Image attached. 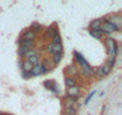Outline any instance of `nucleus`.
I'll return each mask as SVG.
<instances>
[{"label": "nucleus", "mask_w": 122, "mask_h": 115, "mask_svg": "<svg viewBox=\"0 0 122 115\" xmlns=\"http://www.w3.org/2000/svg\"><path fill=\"white\" fill-rule=\"evenodd\" d=\"M31 31H34L35 34H37V32H40L41 30H43V26L41 25V24H38L37 22H34L31 25H30V28H29Z\"/></svg>", "instance_id": "nucleus-13"}, {"label": "nucleus", "mask_w": 122, "mask_h": 115, "mask_svg": "<svg viewBox=\"0 0 122 115\" xmlns=\"http://www.w3.org/2000/svg\"><path fill=\"white\" fill-rule=\"evenodd\" d=\"M28 61H29L32 66H35V65H38V64H40V58H38V55L36 54V55H34V56L29 58Z\"/></svg>", "instance_id": "nucleus-20"}, {"label": "nucleus", "mask_w": 122, "mask_h": 115, "mask_svg": "<svg viewBox=\"0 0 122 115\" xmlns=\"http://www.w3.org/2000/svg\"><path fill=\"white\" fill-rule=\"evenodd\" d=\"M61 59H62V54H51V61L55 64V65H57L60 61H61Z\"/></svg>", "instance_id": "nucleus-19"}, {"label": "nucleus", "mask_w": 122, "mask_h": 115, "mask_svg": "<svg viewBox=\"0 0 122 115\" xmlns=\"http://www.w3.org/2000/svg\"><path fill=\"white\" fill-rule=\"evenodd\" d=\"M115 60H116L115 56H109V59H108V61H107V65L112 68V66H114V64H115Z\"/></svg>", "instance_id": "nucleus-23"}, {"label": "nucleus", "mask_w": 122, "mask_h": 115, "mask_svg": "<svg viewBox=\"0 0 122 115\" xmlns=\"http://www.w3.org/2000/svg\"><path fill=\"white\" fill-rule=\"evenodd\" d=\"M22 77L23 78H30V73H26V72L22 71Z\"/></svg>", "instance_id": "nucleus-27"}, {"label": "nucleus", "mask_w": 122, "mask_h": 115, "mask_svg": "<svg viewBox=\"0 0 122 115\" xmlns=\"http://www.w3.org/2000/svg\"><path fill=\"white\" fill-rule=\"evenodd\" d=\"M79 91H80V89H79V86H78V85H76V86H72V88H68V90H67L68 97L77 98V97H78V95H79Z\"/></svg>", "instance_id": "nucleus-8"}, {"label": "nucleus", "mask_w": 122, "mask_h": 115, "mask_svg": "<svg viewBox=\"0 0 122 115\" xmlns=\"http://www.w3.org/2000/svg\"><path fill=\"white\" fill-rule=\"evenodd\" d=\"M90 35L93 38H97V40H101L102 38V32L99 30H90Z\"/></svg>", "instance_id": "nucleus-21"}, {"label": "nucleus", "mask_w": 122, "mask_h": 115, "mask_svg": "<svg viewBox=\"0 0 122 115\" xmlns=\"http://www.w3.org/2000/svg\"><path fill=\"white\" fill-rule=\"evenodd\" d=\"M95 94H96V90H93L92 92H90V95H89V96H87V98L85 99V104H89V102H90V101H91V98L95 96Z\"/></svg>", "instance_id": "nucleus-26"}, {"label": "nucleus", "mask_w": 122, "mask_h": 115, "mask_svg": "<svg viewBox=\"0 0 122 115\" xmlns=\"http://www.w3.org/2000/svg\"><path fill=\"white\" fill-rule=\"evenodd\" d=\"M65 84H66L67 88H72V86H76V85H77V82H76L74 78L67 77V78H65Z\"/></svg>", "instance_id": "nucleus-16"}, {"label": "nucleus", "mask_w": 122, "mask_h": 115, "mask_svg": "<svg viewBox=\"0 0 122 115\" xmlns=\"http://www.w3.org/2000/svg\"><path fill=\"white\" fill-rule=\"evenodd\" d=\"M37 54V50L35 49V48H32V49H29V50H26L25 52V55H24V58H31V56H34V55H36Z\"/></svg>", "instance_id": "nucleus-22"}, {"label": "nucleus", "mask_w": 122, "mask_h": 115, "mask_svg": "<svg viewBox=\"0 0 122 115\" xmlns=\"http://www.w3.org/2000/svg\"><path fill=\"white\" fill-rule=\"evenodd\" d=\"M101 32H104V34H112L115 31H120V29H117L114 24H111L110 22L108 21H104L102 22V25H101V29H99Z\"/></svg>", "instance_id": "nucleus-2"}, {"label": "nucleus", "mask_w": 122, "mask_h": 115, "mask_svg": "<svg viewBox=\"0 0 122 115\" xmlns=\"http://www.w3.org/2000/svg\"><path fill=\"white\" fill-rule=\"evenodd\" d=\"M20 36H22L24 40H28V41H35V38H36V34H35L34 31H31L30 29L24 30Z\"/></svg>", "instance_id": "nucleus-6"}, {"label": "nucleus", "mask_w": 122, "mask_h": 115, "mask_svg": "<svg viewBox=\"0 0 122 115\" xmlns=\"http://www.w3.org/2000/svg\"><path fill=\"white\" fill-rule=\"evenodd\" d=\"M40 74H42L41 64H38V65H35V66L32 67L31 72H30V76H40Z\"/></svg>", "instance_id": "nucleus-14"}, {"label": "nucleus", "mask_w": 122, "mask_h": 115, "mask_svg": "<svg viewBox=\"0 0 122 115\" xmlns=\"http://www.w3.org/2000/svg\"><path fill=\"white\" fill-rule=\"evenodd\" d=\"M0 115H4V114H3V113H0Z\"/></svg>", "instance_id": "nucleus-28"}, {"label": "nucleus", "mask_w": 122, "mask_h": 115, "mask_svg": "<svg viewBox=\"0 0 122 115\" xmlns=\"http://www.w3.org/2000/svg\"><path fill=\"white\" fill-rule=\"evenodd\" d=\"M57 34H59V30L56 29L55 24H53L51 26H49V28L47 29V34L44 35V37H46V36H49V37H50V38L53 40V38H54V37H55V36H56Z\"/></svg>", "instance_id": "nucleus-7"}, {"label": "nucleus", "mask_w": 122, "mask_h": 115, "mask_svg": "<svg viewBox=\"0 0 122 115\" xmlns=\"http://www.w3.org/2000/svg\"><path fill=\"white\" fill-rule=\"evenodd\" d=\"M102 19L98 18V19H93L91 23H90V30H99L101 29V25H102Z\"/></svg>", "instance_id": "nucleus-9"}, {"label": "nucleus", "mask_w": 122, "mask_h": 115, "mask_svg": "<svg viewBox=\"0 0 122 115\" xmlns=\"http://www.w3.org/2000/svg\"><path fill=\"white\" fill-rule=\"evenodd\" d=\"M108 22H110L111 24H114L117 29L121 28V24H122V19H121V16L120 15H111L110 19H105Z\"/></svg>", "instance_id": "nucleus-5"}, {"label": "nucleus", "mask_w": 122, "mask_h": 115, "mask_svg": "<svg viewBox=\"0 0 122 115\" xmlns=\"http://www.w3.org/2000/svg\"><path fill=\"white\" fill-rule=\"evenodd\" d=\"M4 115H10V114H4Z\"/></svg>", "instance_id": "nucleus-29"}, {"label": "nucleus", "mask_w": 122, "mask_h": 115, "mask_svg": "<svg viewBox=\"0 0 122 115\" xmlns=\"http://www.w3.org/2000/svg\"><path fill=\"white\" fill-rule=\"evenodd\" d=\"M66 73H67V76H70V78H71V77H73L74 74H78V68H77L76 66H68V67L66 68Z\"/></svg>", "instance_id": "nucleus-15"}, {"label": "nucleus", "mask_w": 122, "mask_h": 115, "mask_svg": "<svg viewBox=\"0 0 122 115\" xmlns=\"http://www.w3.org/2000/svg\"><path fill=\"white\" fill-rule=\"evenodd\" d=\"M105 47H107V50H108V54L110 56H116L117 54V43L114 38L111 37H107L105 38Z\"/></svg>", "instance_id": "nucleus-1"}, {"label": "nucleus", "mask_w": 122, "mask_h": 115, "mask_svg": "<svg viewBox=\"0 0 122 115\" xmlns=\"http://www.w3.org/2000/svg\"><path fill=\"white\" fill-rule=\"evenodd\" d=\"M110 71H111V67H109L107 64L105 65H103V66H101L98 70H97V77L98 78H103V77H105V76H108L109 73H110Z\"/></svg>", "instance_id": "nucleus-3"}, {"label": "nucleus", "mask_w": 122, "mask_h": 115, "mask_svg": "<svg viewBox=\"0 0 122 115\" xmlns=\"http://www.w3.org/2000/svg\"><path fill=\"white\" fill-rule=\"evenodd\" d=\"M54 48H55V43H53V42H50V43H48V46H47V52L48 53H50V54H53L54 53Z\"/></svg>", "instance_id": "nucleus-24"}, {"label": "nucleus", "mask_w": 122, "mask_h": 115, "mask_svg": "<svg viewBox=\"0 0 122 115\" xmlns=\"http://www.w3.org/2000/svg\"><path fill=\"white\" fill-rule=\"evenodd\" d=\"M25 52H26V49H24L23 47H20V46H19V48H18V55H19L20 58H24Z\"/></svg>", "instance_id": "nucleus-25"}, {"label": "nucleus", "mask_w": 122, "mask_h": 115, "mask_svg": "<svg viewBox=\"0 0 122 115\" xmlns=\"http://www.w3.org/2000/svg\"><path fill=\"white\" fill-rule=\"evenodd\" d=\"M78 72H79L80 74H83L84 77H91V76L95 73V70H93L90 65H87V66H83V67H80Z\"/></svg>", "instance_id": "nucleus-4"}, {"label": "nucleus", "mask_w": 122, "mask_h": 115, "mask_svg": "<svg viewBox=\"0 0 122 115\" xmlns=\"http://www.w3.org/2000/svg\"><path fill=\"white\" fill-rule=\"evenodd\" d=\"M32 67H34V66H32L28 60L22 61V71H24V72H26V73H30L31 70H32Z\"/></svg>", "instance_id": "nucleus-12"}, {"label": "nucleus", "mask_w": 122, "mask_h": 115, "mask_svg": "<svg viewBox=\"0 0 122 115\" xmlns=\"http://www.w3.org/2000/svg\"><path fill=\"white\" fill-rule=\"evenodd\" d=\"M64 114L65 115H76L77 114V109L74 107H65Z\"/></svg>", "instance_id": "nucleus-17"}, {"label": "nucleus", "mask_w": 122, "mask_h": 115, "mask_svg": "<svg viewBox=\"0 0 122 115\" xmlns=\"http://www.w3.org/2000/svg\"><path fill=\"white\" fill-rule=\"evenodd\" d=\"M76 101H77V98H73V97H66V99H65V107H74Z\"/></svg>", "instance_id": "nucleus-18"}, {"label": "nucleus", "mask_w": 122, "mask_h": 115, "mask_svg": "<svg viewBox=\"0 0 122 115\" xmlns=\"http://www.w3.org/2000/svg\"><path fill=\"white\" fill-rule=\"evenodd\" d=\"M44 86L49 90H51L53 92H57V89H56V83H54L53 80H46L44 82Z\"/></svg>", "instance_id": "nucleus-11"}, {"label": "nucleus", "mask_w": 122, "mask_h": 115, "mask_svg": "<svg viewBox=\"0 0 122 115\" xmlns=\"http://www.w3.org/2000/svg\"><path fill=\"white\" fill-rule=\"evenodd\" d=\"M74 56H76V60L80 64V67H83V66H87L89 64L86 63V60L83 58V55L80 54V53H78V52H74Z\"/></svg>", "instance_id": "nucleus-10"}]
</instances>
